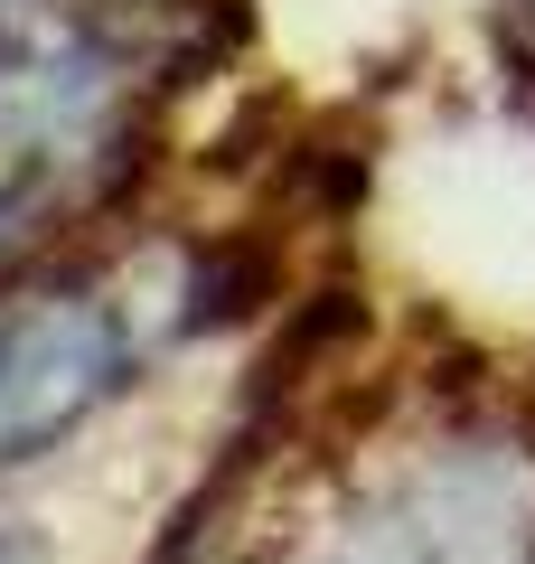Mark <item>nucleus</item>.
Here are the masks:
<instances>
[{
  "mask_svg": "<svg viewBox=\"0 0 535 564\" xmlns=\"http://www.w3.org/2000/svg\"><path fill=\"white\" fill-rule=\"evenodd\" d=\"M113 377H122V339L103 311L47 302L29 321H10L0 329V462L47 443V433H66Z\"/></svg>",
  "mask_w": 535,
  "mask_h": 564,
  "instance_id": "1",
  "label": "nucleus"
}]
</instances>
